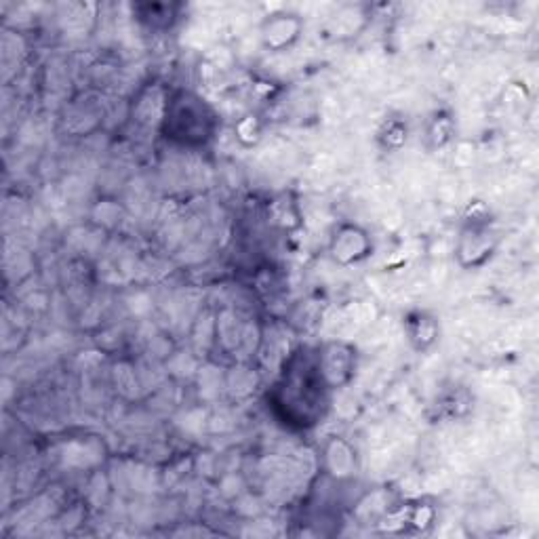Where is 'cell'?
<instances>
[{
    "instance_id": "obj_4",
    "label": "cell",
    "mask_w": 539,
    "mask_h": 539,
    "mask_svg": "<svg viewBox=\"0 0 539 539\" xmlns=\"http://www.w3.org/2000/svg\"><path fill=\"white\" fill-rule=\"evenodd\" d=\"M274 19L266 24L264 41L268 47L283 49L287 47L299 32V22L293 19V15H272Z\"/></svg>"
},
{
    "instance_id": "obj_2",
    "label": "cell",
    "mask_w": 539,
    "mask_h": 539,
    "mask_svg": "<svg viewBox=\"0 0 539 539\" xmlns=\"http://www.w3.org/2000/svg\"><path fill=\"white\" fill-rule=\"evenodd\" d=\"M356 352L342 342L325 344L323 350H318L316 363L323 373V379L329 388H339L350 382L356 365Z\"/></svg>"
},
{
    "instance_id": "obj_3",
    "label": "cell",
    "mask_w": 539,
    "mask_h": 539,
    "mask_svg": "<svg viewBox=\"0 0 539 539\" xmlns=\"http://www.w3.org/2000/svg\"><path fill=\"white\" fill-rule=\"evenodd\" d=\"M373 245L365 230L358 226L337 228L331 238V255L339 264H356L371 253Z\"/></svg>"
},
{
    "instance_id": "obj_5",
    "label": "cell",
    "mask_w": 539,
    "mask_h": 539,
    "mask_svg": "<svg viewBox=\"0 0 539 539\" xmlns=\"http://www.w3.org/2000/svg\"><path fill=\"white\" fill-rule=\"evenodd\" d=\"M411 339L419 342L417 348H428L436 339V321L428 314H417V318L411 325Z\"/></svg>"
},
{
    "instance_id": "obj_1",
    "label": "cell",
    "mask_w": 539,
    "mask_h": 539,
    "mask_svg": "<svg viewBox=\"0 0 539 539\" xmlns=\"http://www.w3.org/2000/svg\"><path fill=\"white\" fill-rule=\"evenodd\" d=\"M163 129L167 137L184 146H203L213 137L215 114L207 108L201 97L192 93H177L167 104L163 116Z\"/></svg>"
}]
</instances>
